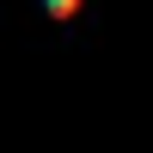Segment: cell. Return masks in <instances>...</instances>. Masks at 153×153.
<instances>
[{
  "label": "cell",
  "instance_id": "1",
  "mask_svg": "<svg viewBox=\"0 0 153 153\" xmlns=\"http://www.w3.org/2000/svg\"><path fill=\"white\" fill-rule=\"evenodd\" d=\"M80 6H86V0H43V12H49V19H61V25H68Z\"/></svg>",
  "mask_w": 153,
  "mask_h": 153
}]
</instances>
